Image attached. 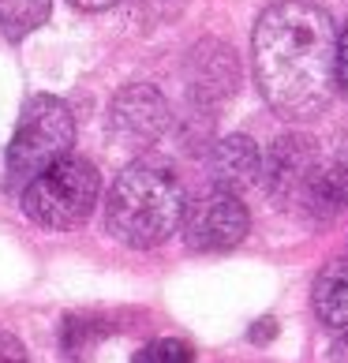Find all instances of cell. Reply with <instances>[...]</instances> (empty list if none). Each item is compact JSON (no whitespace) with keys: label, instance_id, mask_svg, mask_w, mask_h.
I'll return each instance as SVG.
<instances>
[{"label":"cell","instance_id":"obj_13","mask_svg":"<svg viewBox=\"0 0 348 363\" xmlns=\"http://www.w3.org/2000/svg\"><path fill=\"white\" fill-rule=\"evenodd\" d=\"M131 363H195V348L180 337H157L142 345Z\"/></svg>","mask_w":348,"mask_h":363},{"label":"cell","instance_id":"obj_4","mask_svg":"<svg viewBox=\"0 0 348 363\" xmlns=\"http://www.w3.org/2000/svg\"><path fill=\"white\" fill-rule=\"evenodd\" d=\"M75 146V116L52 94H30L19 113L16 135L8 143V177L16 184H30L38 172L68 157Z\"/></svg>","mask_w":348,"mask_h":363},{"label":"cell","instance_id":"obj_16","mask_svg":"<svg viewBox=\"0 0 348 363\" xmlns=\"http://www.w3.org/2000/svg\"><path fill=\"white\" fill-rule=\"evenodd\" d=\"M274 337V318H262L259 326H251V341H270Z\"/></svg>","mask_w":348,"mask_h":363},{"label":"cell","instance_id":"obj_6","mask_svg":"<svg viewBox=\"0 0 348 363\" xmlns=\"http://www.w3.org/2000/svg\"><path fill=\"white\" fill-rule=\"evenodd\" d=\"M251 228L247 218V206L240 203V195L229 191H218L213 187L210 195L195 199L184 213V240L191 251H203V255H221V251H232L236 244H244Z\"/></svg>","mask_w":348,"mask_h":363},{"label":"cell","instance_id":"obj_9","mask_svg":"<svg viewBox=\"0 0 348 363\" xmlns=\"http://www.w3.org/2000/svg\"><path fill=\"white\" fill-rule=\"evenodd\" d=\"M210 177L218 191L240 195L262 180V154L247 135H225L210 150Z\"/></svg>","mask_w":348,"mask_h":363},{"label":"cell","instance_id":"obj_15","mask_svg":"<svg viewBox=\"0 0 348 363\" xmlns=\"http://www.w3.org/2000/svg\"><path fill=\"white\" fill-rule=\"evenodd\" d=\"M337 90L348 98V23L337 30Z\"/></svg>","mask_w":348,"mask_h":363},{"label":"cell","instance_id":"obj_7","mask_svg":"<svg viewBox=\"0 0 348 363\" xmlns=\"http://www.w3.org/2000/svg\"><path fill=\"white\" fill-rule=\"evenodd\" d=\"M187 94L195 105H218L229 101L240 83L236 52L221 42H203L191 57H187Z\"/></svg>","mask_w":348,"mask_h":363},{"label":"cell","instance_id":"obj_11","mask_svg":"<svg viewBox=\"0 0 348 363\" xmlns=\"http://www.w3.org/2000/svg\"><path fill=\"white\" fill-rule=\"evenodd\" d=\"M315 315L322 318V326L344 330L348 326V259H333L322 266V274L315 277L311 289Z\"/></svg>","mask_w":348,"mask_h":363},{"label":"cell","instance_id":"obj_14","mask_svg":"<svg viewBox=\"0 0 348 363\" xmlns=\"http://www.w3.org/2000/svg\"><path fill=\"white\" fill-rule=\"evenodd\" d=\"M0 363H30L23 341L16 337V333H8V330H0Z\"/></svg>","mask_w":348,"mask_h":363},{"label":"cell","instance_id":"obj_2","mask_svg":"<svg viewBox=\"0 0 348 363\" xmlns=\"http://www.w3.org/2000/svg\"><path fill=\"white\" fill-rule=\"evenodd\" d=\"M187 199L176 172L157 161H135L105 195V228L128 247H157L184 225Z\"/></svg>","mask_w":348,"mask_h":363},{"label":"cell","instance_id":"obj_3","mask_svg":"<svg viewBox=\"0 0 348 363\" xmlns=\"http://www.w3.org/2000/svg\"><path fill=\"white\" fill-rule=\"evenodd\" d=\"M98 195H101L98 165L68 154L23 187V213L49 233H72V228H83L90 221Z\"/></svg>","mask_w":348,"mask_h":363},{"label":"cell","instance_id":"obj_17","mask_svg":"<svg viewBox=\"0 0 348 363\" xmlns=\"http://www.w3.org/2000/svg\"><path fill=\"white\" fill-rule=\"evenodd\" d=\"M75 8H83V11H105V8H113L120 4V0H72Z\"/></svg>","mask_w":348,"mask_h":363},{"label":"cell","instance_id":"obj_10","mask_svg":"<svg viewBox=\"0 0 348 363\" xmlns=\"http://www.w3.org/2000/svg\"><path fill=\"white\" fill-rule=\"evenodd\" d=\"M300 203L318 218H333V213L348 210V150L315 161L311 177L303 180Z\"/></svg>","mask_w":348,"mask_h":363},{"label":"cell","instance_id":"obj_1","mask_svg":"<svg viewBox=\"0 0 348 363\" xmlns=\"http://www.w3.org/2000/svg\"><path fill=\"white\" fill-rule=\"evenodd\" d=\"M255 83L266 105L285 120H311L337 90V30L318 4L277 0L251 34Z\"/></svg>","mask_w":348,"mask_h":363},{"label":"cell","instance_id":"obj_12","mask_svg":"<svg viewBox=\"0 0 348 363\" xmlns=\"http://www.w3.org/2000/svg\"><path fill=\"white\" fill-rule=\"evenodd\" d=\"M52 0H0V26L8 38H23L49 19Z\"/></svg>","mask_w":348,"mask_h":363},{"label":"cell","instance_id":"obj_8","mask_svg":"<svg viewBox=\"0 0 348 363\" xmlns=\"http://www.w3.org/2000/svg\"><path fill=\"white\" fill-rule=\"evenodd\" d=\"M318 161V146L307 135H285L274 143V150L262 157V184L277 203H288V199H300L303 180L311 177Z\"/></svg>","mask_w":348,"mask_h":363},{"label":"cell","instance_id":"obj_5","mask_svg":"<svg viewBox=\"0 0 348 363\" xmlns=\"http://www.w3.org/2000/svg\"><path fill=\"white\" fill-rule=\"evenodd\" d=\"M169 131V101L150 83L124 86L109 105V143L124 154H146Z\"/></svg>","mask_w":348,"mask_h":363}]
</instances>
